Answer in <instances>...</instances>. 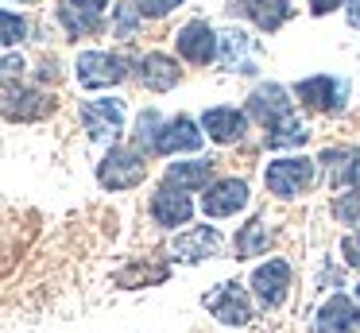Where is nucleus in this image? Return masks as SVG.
<instances>
[{"label":"nucleus","instance_id":"nucleus-14","mask_svg":"<svg viewBox=\"0 0 360 333\" xmlns=\"http://www.w3.org/2000/svg\"><path fill=\"white\" fill-rule=\"evenodd\" d=\"M202 147V132L190 116H174L159 128V139H155V151L159 155H174V151H198Z\"/></svg>","mask_w":360,"mask_h":333},{"label":"nucleus","instance_id":"nucleus-32","mask_svg":"<svg viewBox=\"0 0 360 333\" xmlns=\"http://www.w3.org/2000/svg\"><path fill=\"white\" fill-rule=\"evenodd\" d=\"M337 4H341V0H310V12L314 15H326L329 8H337Z\"/></svg>","mask_w":360,"mask_h":333},{"label":"nucleus","instance_id":"nucleus-4","mask_svg":"<svg viewBox=\"0 0 360 333\" xmlns=\"http://www.w3.org/2000/svg\"><path fill=\"white\" fill-rule=\"evenodd\" d=\"M202 302H205V310H210L217 322H225V325L252 322V302H248V294H244L240 283H217Z\"/></svg>","mask_w":360,"mask_h":333},{"label":"nucleus","instance_id":"nucleus-30","mask_svg":"<svg viewBox=\"0 0 360 333\" xmlns=\"http://www.w3.org/2000/svg\"><path fill=\"white\" fill-rule=\"evenodd\" d=\"M136 4H140L143 15H167L171 8H179L182 0H136Z\"/></svg>","mask_w":360,"mask_h":333},{"label":"nucleus","instance_id":"nucleus-29","mask_svg":"<svg viewBox=\"0 0 360 333\" xmlns=\"http://www.w3.org/2000/svg\"><path fill=\"white\" fill-rule=\"evenodd\" d=\"M341 256H345V263H349V268L360 271V232H349V237L341 240Z\"/></svg>","mask_w":360,"mask_h":333},{"label":"nucleus","instance_id":"nucleus-13","mask_svg":"<svg viewBox=\"0 0 360 333\" xmlns=\"http://www.w3.org/2000/svg\"><path fill=\"white\" fill-rule=\"evenodd\" d=\"M221 66L236 74H256L259 70V43L244 31H225L221 35Z\"/></svg>","mask_w":360,"mask_h":333},{"label":"nucleus","instance_id":"nucleus-1","mask_svg":"<svg viewBox=\"0 0 360 333\" xmlns=\"http://www.w3.org/2000/svg\"><path fill=\"white\" fill-rule=\"evenodd\" d=\"M143 175H148V163H143V151H136V147H112L97 163V182L105 190H132L143 182Z\"/></svg>","mask_w":360,"mask_h":333},{"label":"nucleus","instance_id":"nucleus-18","mask_svg":"<svg viewBox=\"0 0 360 333\" xmlns=\"http://www.w3.org/2000/svg\"><path fill=\"white\" fill-rule=\"evenodd\" d=\"M202 128H205V136L217 139V144H236V139H244L248 116L236 113V108H205Z\"/></svg>","mask_w":360,"mask_h":333},{"label":"nucleus","instance_id":"nucleus-6","mask_svg":"<svg viewBox=\"0 0 360 333\" xmlns=\"http://www.w3.org/2000/svg\"><path fill=\"white\" fill-rule=\"evenodd\" d=\"M174 43H179L182 58H190L194 66H205V62H213L221 54V35H213V27L205 20H190Z\"/></svg>","mask_w":360,"mask_h":333},{"label":"nucleus","instance_id":"nucleus-27","mask_svg":"<svg viewBox=\"0 0 360 333\" xmlns=\"http://www.w3.org/2000/svg\"><path fill=\"white\" fill-rule=\"evenodd\" d=\"M159 128H163V124H159V116H155V113H143L140 124H136V144H140V147H151V151H155Z\"/></svg>","mask_w":360,"mask_h":333},{"label":"nucleus","instance_id":"nucleus-7","mask_svg":"<svg viewBox=\"0 0 360 333\" xmlns=\"http://www.w3.org/2000/svg\"><path fill=\"white\" fill-rule=\"evenodd\" d=\"M345 97H349V85H345L341 77L318 74V77L298 82V101H306V105L318 108V113H341Z\"/></svg>","mask_w":360,"mask_h":333},{"label":"nucleus","instance_id":"nucleus-15","mask_svg":"<svg viewBox=\"0 0 360 333\" xmlns=\"http://www.w3.org/2000/svg\"><path fill=\"white\" fill-rule=\"evenodd\" d=\"M190 213H194V201H190L186 190H179V186H163V190L151 198V217H155L159 225H167V229L186 225Z\"/></svg>","mask_w":360,"mask_h":333},{"label":"nucleus","instance_id":"nucleus-24","mask_svg":"<svg viewBox=\"0 0 360 333\" xmlns=\"http://www.w3.org/2000/svg\"><path fill=\"white\" fill-rule=\"evenodd\" d=\"M58 15H63V23H66L70 35H94V31L101 27V15H94V12H86V8L70 4V0L58 8Z\"/></svg>","mask_w":360,"mask_h":333},{"label":"nucleus","instance_id":"nucleus-8","mask_svg":"<svg viewBox=\"0 0 360 333\" xmlns=\"http://www.w3.org/2000/svg\"><path fill=\"white\" fill-rule=\"evenodd\" d=\"M287 287H290V268H287V260H267V263H259V268L252 271V291H256L259 306H267V310L283 306V299H287Z\"/></svg>","mask_w":360,"mask_h":333},{"label":"nucleus","instance_id":"nucleus-23","mask_svg":"<svg viewBox=\"0 0 360 333\" xmlns=\"http://www.w3.org/2000/svg\"><path fill=\"white\" fill-rule=\"evenodd\" d=\"M310 139V132H306V124L298 120V116H287V120H279L275 128H267V147H298Z\"/></svg>","mask_w":360,"mask_h":333},{"label":"nucleus","instance_id":"nucleus-25","mask_svg":"<svg viewBox=\"0 0 360 333\" xmlns=\"http://www.w3.org/2000/svg\"><path fill=\"white\" fill-rule=\"evenodd\" d=\"M333 217L341 225H360V190L341 194V198L333 201Z\"/></svg>","mask_w":360,"mask_h":333},{"label":"nucleus","instance_id":"nucleus-22","mask_svg":"<svg viewBox=\"0 0 360 333\" xmlns=\"http://www.w3.org/2000/svg\"><path fill=\"white\" fill-rule=\"evenodd\" d=\"M267 244H271V229H267V221H264V217H252V221L244 225L240 232H236V240H233L236 260H248V256L267 252Z\"/></svg>","mask_w":360,"mask_h":333},{"label":"nucleus","instance_id":"nucleus-3","mask_svg":"<svg viewBox=\"0 0 360 333\" xmlns=\"http://www.w3.org/2000/svg\"><path fill=\"white\" fill-rule=\"evenodd\" d=\"M82 124H86L89 139L105 144V139H117L124 132V101H112V97H97L82 105Z\"/></svg>","mask_w":360,"mask_h":333},{"label":"nucleus","instance_id":"nucleus-10","mask_svg":"<svg viewBox=\"0 0 360 333\" xmlns=\"http://www.w3.org/2000/svg\"><path fill=\"white\" fill-rule=\"evenodd\" d=\"M314 325H318V333H360V306L345 294H329Z\"/></svg>","mask_w":360,"mask_h":333},{"label":"nucleus","instance_id":"nucleus-35","mask_svg":"<svg viewBox=\"0 0 360 333\" xmlns=\"http://www.w3.org/2000/svg\"><path fill=\"white\" fill-rule=\"evenodd\" d=\"M356 302H360V287H356Z\"/></svg>","mask_w":360,"mask_h":333},{"label":"nucleus","instance_id":"nucleus-28","mask_svg":"<svg viewBox=\"0 0 360 333\" xmlns=\"http://www.w3.org/2000/svg\"><path fill=\"white\" fill-rule=\"evenodd\" d=\"M140 8H136V0H124V4L117 8V35H132L136 20H140Z\"/></svg>","mask_w":360,"mask_h":333},{"label":"nucleus","instance_id":"nucleus-2","mask_svg":"<svg viewBox=\"0 0 360 333\" xmlns=\"http://www.w3.org/2000/svg\"><path fill=\"white\" fill-rule=\"evenodd\" d=\"M264 182L275 198H298L302 190H310L314 182V159H275L264 170Z\"/></svg>","mask_w":360,"mask_h":333},{"label":"nucleus","instance_id":"nucleus-31","mask_svg":"<svg viewBox=\"0 0 360 333\" xmlns=\"http://www.w3.org/2000/svg\"><path fill=\"white\" fill-rule=\"evenodd\" d=\"M70 4H78V8H86V12L101 15V12H105V4H109V0H70Z\"/></svg>","mask_w":360,"mask_h":333},{"label":"nucleus","instance_id":"nucleus-26","mask_svg":"<svg viewBox=\"0 0 360 333\" xmlns=\"http://www.w3.org/2000/svg\"><path fill=\"white\" fill-rule=\"evenodd\" d=\"M24 31H27L24 15H16V12H4V15H0V39H4V46H16L20 39H24Z\"/></svg>","mask_w":360,"mask_h":333},{"label":"nucleus","instance_id":"nucleus-21","mask_svg":"<svg viewBox=\"0 0 360 333\" xmlns=\"http://www.w3.org/2000/svg\"><path fill=\"white\" fill-rule=\"evenodd\" d=\"M210 178H213V159L171 163V167H167V186H179V190H202Z\"/></svg>","mask_w":360,"mask_h":333},{"label":"nucleus","instance_id":"nucleus-19","mask_svg":"<svg viewBox=\"0 0 360 333\" xmlns=\"http://www.w3.org/2000/svg\"><path fill=\"white\" fill-rule=\"evenodd\" d=\"M221 248V232L210 229V225H202V229H190L182 232L179 240H174V260L179 263H198L205 260V256H213Z\"/></svg>","mask_w":360,"mask_h":333},{"label":"nucleus","instance_id":"nucleus-33","mask_svg":"<svg viewBox=\"0 0 360 333\" xmlns=\"http://www.w3.org/2000/svg\"><path fill=\"white\" fill-rule=\"evenodd\" d=\"M16 70H24V62H20L16 54H8V58H4V77H12Z\"/></svg>","mask_w":360,"mask_h":333},{"label":"nucleus","instance_id":"nucleus-5","mask_svg":"<svg viewBox=\"0 0 360 333\" xmlns=\"http://www.w3.org/2000/svg\"><path fill=\"white\" fill-rule=\"evenodd\" d=\"M128 74V62L120 54H105V51H86L78 58V82L86 89H105V85H117L124 82Z\"/></svg>","mask_w":360,"mask_h":333},{"label":"nucleus","instance_id":"nucleus-20","mask_svg":"<svg viewBox=\"0 0 360 333\" xmlns=\"http://www.w3.org/2000/svg\"><path fill=\"white\" fill-rule=\"evenodd\" d=\"M51 108L55 105H51L43 93H35V89H20L16 93V85H4V116H8V120H39V116H47Z\"/></svg>","mask_w":360,"mask_h":333},{"label":"nucleus","instance_id":"nucleus-9","mask_svg":"<svg viewBox=\"0 0 360 333\" xmlns=\"http://www.w3.org/2000/svg\"><path fill=\"white\" fill-rule=\"evenodd\" d=\"M321 167L333 190H360V147H326Z\"/></svg>","mask_w":360,"mask_h":333},{"label":"nucleus","instance_id":"nucleus-17","mask_svg":"<svg viewBox=\"0 0 360 333\" xmlns=\"http://www.w3.org/2000/svg\"><path fill=\"white\" fill-rule=\"evenodd\" d=\"M136 74H140L143 89H155V93H167L174 82H179V62L171 58V54H143L140 62H136Z\"/></svg>","mask_w":360,"mask_h":333},{"label":"nucleus","instance_id":"nucleus-11","mask_svg":"<svg viewBox=\"0 0 360 333\" xmlns=\"http://www.w3.org/2000/svg\"><path fill=\"white\" fill-rule=\"evenodd\" d=\"M244 206H248V186H244L240 178H221V182H213L202 198L205 217H233L236 209H244Z\"/></svg>","mask_w":360,"mask_h":333},{"label":"nucleus","instance_id":"nucleus-34","mask_svg":"<svg viewBox=\"0 0 360 333\" xmlns=\"http://www.w3.org/2000/svg\"><path fill=\"white\" fill-rule=\"evenodd\" d=\"M349 23L360 31V0H349Z\"/></svg>","mask_w":360,"mask_h":333},{"label":"nucleus","instance_id":"nucleus-12","mask_svg":"<svg viewBox=\"0 0 360 333\" xmlns=\"http://www.w3.org/2000/svg\"><path fill=\"white\" fill-rule=\"evenodd\" d=\"M248 113L256 116L264 128H275L279 120L295 116V113H290V101H287V89H283V85H275V82H267V85H259V89H252Z\"/></svg>","mask_w":360,"mask_h":333},{"label":"nucleus","instance_id":"nucleus-16","mask_svg":"<svg viewBox=\"0 0 360 333\" xmlns=\"http://www.w3.org/2000/svg\"><path fill=\"white\" fill-rule=\"evenodd\" d=\"M233 12L248 15V20L264 31H275L290 20L295 8H290V0H233Z\"/></svg>","mask_w":360,"mask_h":333}]
</instances>
